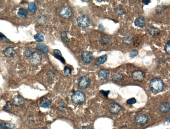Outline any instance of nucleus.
Wrapping results in <instances>:
<instances>
[{
	"mask_svg": "<svg viewBox=\"0 0 170 129\" xmlns=\"http://www.w3.org/2000/svg\"><path fill=\"white\" fill-rule=\"evenodd\" d=\"M77 22L79 27L83 28H86L90 25V18L86 15L80 16L77 19Z\"/></svg>",
	"mask_w": 170,
	"mask_h": 129,
	"instance_id": "3",
	"label": "nucleus"
},
{
	"mask_svg": "<svg viewBox=\"0 0 170 129\" xmlns=\"http://www.w3.org/2000/svg\"><path fill=\"white\" fill-rule=\"evenodd\" d=\"M28 14V11L25 8H20L18 10L17 15L20 18H25L27 16Z\"/></svg>",
	"mask_w": 170,
	"mask_h": 129,
	"instance_id": "19",
	"label": "nucleus"
},
{
	"mask_svg": "<svg viewBox=\"0 0 170 129\" xmlns=\"http://www.w3.org/2000/svg\"><path fill=\"white\" fill-rule=\"evenodd\" d=\"M100 93L102 95H103V96H108V94H109V91H103V90H101L100 91Z\"/></svg>",
	"mask_w": 170,
	"mask_h": 129,
	"instance_id": "37",
	"label": "nucleus"
},
{
	"mask_svg": "<svg viewBox=\"0 0 170 129\" xmlns=\"http://www.w3.org/2000/svg\"><path fill=\"white\" fill-rule=\"evenodd\" d=\"M134 24L135 26L137 27L141 28L144 27L146 25L145 19L143 16L138 17L135 20Z\"/></svg>",
	"mask_w": 170,
	"mask_h": 129,
	"instance_id": "13",
	"label": "nucleus"
},
{
	"mask_svg": "<svg viewBox=\"0 0 170 129\" xmlns=\"http://www.w3.org/2000/svg\"><path fill=\"white\" fill-rule=\"evenodd\" d=\"M15 125L13 124L5 122L0 123V128L1 129H12Z\"/></svg>",
	"mask_w": 170,
	"mask_h": 129,
	"instance_id": "22",
	"label": "nucleus"
},
{
	"mask_svg": "<svg viewBox=\"0 0 170 129\" xmlns=\"http://www.w3.org/2000/svg\"><path fill=\"white\" fill-rule=\"evenodd\" d=\"M51 102L48 98H44L40 101V105L42 108H50L51 106Z\"/></svg>",
	"mask_w": 170,
	"mask_h": 129,
	"instance_id": "15",
	"label": "nucleus"
},
{
	"mask_svg": "<svg viewBox=\"0 0 170 129\" xmlns=\"http://www.w3.org/2000/svg\"><path fill=\"white\" fill-rule=\"evenodd\" d=\"M123 78V76L120 73H116L113 76V79L114 80L118 81L121 80Z\"/></svg>",
	"mask_w": 170,
	"mask_h": 129,
	"instance_id": "27",
	"label": "nucleus"
},
{
	"mask_svg": "<svg viewBox=\"0 0 170 129\" xmlns=\"http://www.w3.org/2000/svg\"><path fill=\"white\" fill-rule=\"evenodd\" d=\"M34 38L35 40L38 42L43 41L44 39V37L41 35L39 33H37L34 36Z\"/></svg>",
	"mask_w": 170,
	"mask_h": 129,
	"instance_id": "26",
	"label": "nucleus"
},
{
	"mask_svg": "<svg viewBox=\"0 0 170 129\" xmlns=\"http://www.w3.org/2000/svg\"><path fill=\"white\" fill-rule=\"evenodd\" d=\"M54 56L56 58L61 61L62 63L65 64L66 63L65 60L62 57L61 51L58 49H55L53 51Z\"/></svg>",
	"mask_w": 170,
	"mask_h": 129,
	"instance_id": "17",
	"label": "nucleus"
},
{
	"mask_svg": "<svg viewBox=\"0 0 170 129\" xmlns=\"http://www.w3.org/2000/svg\"><path fill=\"white\" fill-rule=\"evenodd\" d=\"M37 50L42 52L45 54L47 53L48 52V48L45 44L43 43H40L37 44L36 47Z\"/></svg>",
	"mask_w": 170,
	"mask_h": 129,
	"instance_id": "16",
	"label": "nucleus"
},
{
	"mask_svg": "<svg viewBox=\"0 0 170 129\" xmlns=\"http://www.w3.org/2000/svg\"><path fill=\"white\" fill-rule=\"evenodd\" d=\"M29 58V62L32 66H38L41 62L42 56L41 54L38 52L33 53Z\"/></svg>",
	"mask_w": 170,
	"mask_h": 129,
	"instance_id": "4",
	"label": "nucleus"
},
{
	"mask_svg": "<svg viewBox=\"0 0 170 129\" xmlns=\"http://www.w3.org/2000/svg\"><path fill=\"white\" fill-rule=\"evenodd\" d=\"M90 83V79L87 77L84 76L81 77L79 79L78 86L81 90H84L88 87Z\"/></svg>",
	"mask_w": 170,
	"mask_h": 129,
	"instance_id": "6",
	"label": "nucleus"
},
{
	"mask_svg": "<svg viewBox=\"0 0 170 129\" xmlns=\"http://www.w3.org/2000/svg\"><path fill=\"white\" fill-rule=\"evenodd\" d=\"M59 14L60 16L63 18L68 19L72 16V10L68 6H64L60 9Z\"/></svg>",
	"mask_w": 170,
	"mask_h": 129,
	"instance_id": "5",
	"label": "nucleus"
},
{
	"mask_svg": "<svg viewBox=\"0 0 170 129\" xmlns=\"http://www.w3.org/2000/svg\"><path fill=\"white\" fill-rule=\"evenodd\" d=\"M120 129H130L129 128L127 127H124L121 128Z\"/></svg>",
	"mask_w": 170,
	"mask_h": 129,
	"instance_id": "41",
	"label": "nucleus"
},
{
	"mask_svg": "<svg viewBox=\"0 0 170 129\" xmlns=\"http://www.w3.org/2000/svg\"><path fill=\"white\" fill-rule=\"evenodd\" d=\"M136 100L135 98L130 99L127 101V103L129 105L134 104L136 103Z\"/></svg>",
	"mask_w": 170,
	"mask_h": 129,
	"instance_id": "35",
	"label": "nucleus"
},
{
	"mask_svg": "<svg viewBox=\"0 0 170 129\" xmlns=\"http://www.w3.org/2000/svg\"><path fill=\"white\" fill-rule=\"evenodd\" d=\"M160 111L162 113H166L170 111V105L167 102H165L161 105L160 107Z\"/></svg>",
	"mask_w": 170,
	"mask_h": 129,
	"instance_id": "18",
	"label": "nucleus"
},
{
	"mask_svg": "<svg viewBox=\"0 0 170 129\" xmlns=\"http://www.w3.org/2000/svg\"><path fill=\"white\" fill-rule=\"evenodd\" d=\"M109 109L111 113L113 114H116L121 111V108L117 104L112 103L110 105Z\"/></svg>",
	"mask_w": 170,
	"mask_h": 129,
	"instance_id": "10",
	"label": "nucleus"
},
{
	"mask_svg": "<svg viewBox=\"0 0 170 129\" xmlns=\"http://www.w3.org/2000/svg\"><path fill=\"white\" fill-rule=\"evenodd\" d=\"M32 53L33 52L30 49H29V48H27L25 50L24 52V56L26 57H29L32 55Z\"/></svg>",
	"mask_w": 170,
	"mask_h": 129,
	"instance_id": "29",
	"label": "nucleus"
},
{
	"mask_svg": "<svg viewBox=\"0 0 170 129\" xmlns=\"http://www.w3.org/2000/svg\"><path fill=\"white\" fill-rule=\"evenodd\" d=\"M110 41V38L109 36H107V35H104L101 37L99 42L101 45H105L108 44Z\"/></svg>",
	"mask_w": 170,
	"mask_h": 129,
	"instance_id": "20",
	"label": "nucleus"
},
{
	"mask_svg": "<svg viewBox=\"0 0 170 129\" xmlns=\"http://www.w3.org/2000/svg\"><path fill=\"white\" fill-rule=\"evenodd\" d=\"M165 51L167 54L169 55L170 53V41L167 42L165 45Z\"/></svg>",
	"mask_w": 170,
	"mask_h": 129,
	"instance_id": "28",
	"label": "nucleus"
},
{
	"mask_svg": "<svg viewBox=\"0 0 170 129\" xmlns=\"http://www.w3.org/2000/svg\"><path fill=\"white\" fill-rule=\"evenodd\" d=\"M64 72L65 75L67 76H69L71 75V70L70 67H66L64 70Z\"/></svg>",
	"mask_w": 170,
	"mask_h": 129,
	"instance_id": "30",
	"label": "nucleus"
},
{
	"mask_svg": "<svg viewBox=\"0 0 170 129\" xmlns=\"http://www.w3.org/2000/svg\"><path fill=\"white\" fill-rule=\"evenodd\" d=\"M138 53V51L137 49H134L131 51L130 54V57H134L137 56Z\"/></svg>",
	"mask_w": 170,
	"mask_h": 129,
	"instance_id": "34",
	"label": "nucleus"
},
{
	"mask_svg": "<svg viewBox=\"0 0 170 129\" xmlns=\"http://www.w3.org/2000/svg\"><path fill=\"white\" fill-rule=\"evenodd\" d=\"M12 105L11 103L9 102H7L6 105L3 107V110L5 111H8L11 109Z\"/></svg>",
	"mask_w": 170,
	"mask_h": 129,
	"instance_id": "31",
	"label": "nucleus"
},
{
	"mask_svg": "<svg viewBox=\"0 0 170 129\" xmlns=\"http://www.w3.org/2000/svg\"><path fill=\"white\" fill-rule=\"evenodd\" d=\"M71 99L73 103L80 105L84 103L85 100V96L84 93L80 91H77L72 95Z\"/></svg>",
	"mask_w": 170,
	"mask_h": 129,
	"instance_id": "2",
	"label": "nucleus"
},
{
	"mask_svg": "<svg viewBox=\"0 0 170 129\" xmlns=\"http://www.w3.org/2000/svg\"><path fill=\"white\" fill-rule=\"evenodd\" d=\"M99 28L100 29L103 30V31L105 30L104 28V27L103 25L102 24H100L99 25Z\"/></svg>",
	"mask_w": 170,
	"mask_h": 129,
	"instance_id": "40",
	"label": "nucleus"
},
{
	"mask_svg": "<svg viewBox=\"0 0 170 129\" xmlns=\"http://www.w3.org/2000/svg\"><path fill=\"white\" fill-rule=\"evenodd\" d=\"M107 54H104L100 57L97 62L95 64V65L99 66L100 65L103 64L106 62L107 60Z\"/></svg>",
	"mask_w": 170,
	"mask_h": 129,
	"instance_id": "21",
	"label": "nucleus"
},
{
	"mask_svg": "<svg viewBox=\"0 0 170 129\" xmlns=\"http://www.w3.org/2000/svg\"><path fill=\"white\" fill-rule=\"evenodd\" d=\"M123 43L127 45H130L132 44L133 42V38L130 36H126L123 39Z\"/></svg>",
	"mask_w": 170,
	"mask_h": 129,
	"instance_id": "23",
	"label": "nucleus"
},
{
	"mask_svg": "<svg viewBox=\"0 0 170 129\" xmlns=\"http://www.w3.org/2000/svg\"><path fill=\"white\" fill-rule=\"evenodd\" d=\"M149 32L152 36H156L160 33V30L154 26H151L149 29Z\"/></svg>",
	"mask_w": 170,
	"mask_h": 129,
	"instance_id": "24",
	"label": "nucleus"
},
{
	"mask_svg": "<svg viewBox=\"0 0 170 129\" xmlns=\"http://www.w3.org/2000/svg\"><path fill=\"white\" fill-rule=\"evenodd\" d=\"M110 73L108 70L105 69H101L99 71L98 76L101 80H105L109 77Z\"/></svg>",
	"mask_w": 170,
	"mask_h": 129,
	"instance_id": "14",
	"label": "nucleus"
},
{
	"mask_svg": "<svg viewBox=\"0 0 170 129\" xmlns=\"http://www.w3.org/2000/svg\"><path fill=\"white\" fill-rule=\"evenodd\" d=\"M118 11L119 15H120V14L123 15V13L124 12V10H122V8H120V9H119Z\"/></svg>",
	"mask_w": 170,
	"mask_h": 129,
	"instance_id": "39",
	"label": "nucleus"
},
{
	"mask_svg": "<svg viewBox=\"0 0 170 129\" xmlns=\"http://www.w3.org/2000/svg\"><path fill=\"white\" fill-rule=\"evenodd\" d=\"M164 84L161 79L155 78L152 79L150 83V90L153 92L157 93L161 91L163 89Z\"/></svg>",
	"mask_w": 170,
	"mask_h": 129,
	"instance_id": "1",
	"label": "nucleus"
},
{
	"mask_svg": "<svg viewBox=\"0 0 170 129\" xmlns=\"http://www.w3.org/2000/svg\"><path fill=\"white\" fill-rule=\"evenodd\" d=\"M28 8L30 11L33 13H35L36 12V7L34 2H31L29 3L28 5Z\"/></svg>",
	"mask_w": 170,
	"mask_h": 129,
	"instance_id": "25",
	"label": "nucleus"
},
{
	"mask_svg": "<svg viewBox=\"0 0 170 129\" xmlns=\"http://www.w3.org/2000/svg\"><path fill=\"white\" fill-rule=\"evenodd\" d=\"M0 38L2 40H4V41L7 42V43H10V40L3 33L1 32H0Z\"/></svg>",
	"mask_w": 170,
	"mask_h": 129,
	"instance_id": "33",
	"label": "nucleus"
},
{
	"mask_svg": "<svg viewBox=\"0 0 170 129\" xmlns=\"http://www.w3.org/2000/svg\"><path fill=\"white\" fill-rule=\"evenodd\" d=\"M61 38L62 39L64 40L65 42H68V39L67 38V33L65 32H64L61 33Z\"/></svg>",
	"mask_w": 170,
	"mask_h": 129,
	"instance_id": "36",
	"label": "nucleus"
},
{
	"mask_svg": "<svg viewBox=\"0 0 170 129\" xmlns=\"http://www.w3.org/2000/svg\"><path fill=\"white\" fill-rule=\"evenodd\" d=\"M148 118L145 114L137 116L135 119V122L137 125H145L148 121Z\"/></svg>",
	"mask_w": 170,
	"mask_h": 129,
	"instance_id": "9",
	"label": "nucleus"
},
{
	"mask_svg": "<svg viewBox=\"0 0 170 129\" xmlns=\"http://www.w3.org/2000/svg\"><path fill=\"white\" fill-rule=\"evenodd\" d=\"M82 60L85 63H89L91 62L93 59V54L89 51H83L81 55Z\"/></svg>",
	"mask_w": 170,
	"mask_h": 129,
	"instance_id": "7",
	"label": "nucleus"
},
{
	"mask_svg": "<svg viewBox=\"0 0 170 129\" xmlns=\"http://www.w3.org/2000/svg\"><path fill=\"white\" fill-rule=\"evenodd\" d=\"M3 53L6 57L10 58L15 56L16 52L14 48L11 47H8L3 50Z\"/></svg>",
	"mask_w": 170,
	"mask_h": 129,
	"instance_id": "11",
	"label": "nucleus"
},
{
	"mask_svg": "<svg viewBox=\"0 0 170 129\" xmlns=\"http://www.w3.org/2000/svg\"><path fill=\"white\" fill-rule=\"evenodd\" d=\"M132 77L134 80L137 81H141L144 79L145 76L142 71L136 70L133 72Z\"/></svg>",
	"mask_w": 170,
	"mask_h": 129,
	"instance_id": "8",
	"label": "nucleus"
},
{
	"mask_svg": "<svg viewBox=\"0 0 170 129\" xmlns=\"http://www.w3.org/2000/svg\"><path fill=\"white\" fill-rule=\"evenodd\" d=\"M142 2L143 4L146 5H148L150 3V0H143Z\"/></svg>",
	"mask_w": 170,
	"mask_h": 129,
	"instance_id": "38",
	"label": "nucleus"
},
{
	"mask_svg": "<svg viewBox=\"0 0 170 129\" xmlns=\"http://www.w3.org/2000/svg\"><path fill=\"white\" fill-rule=\"evenodd\" d=\"M13 103L16 106L21 107L25 103L24 100L21 96H16L14 97L13 101Z\"/></svg>",
	"mask_w": 170,
	"mask_h": 129,
	"instance_id": "12",
	"label": "nucleus"
},
{
	"mask_svg": "<svg viewBox=\"0 0 170 129\" xmlns=\"http://www.w3.org/2000/svg\"><path fill=\"white\" fill-rule=\"evenodd\" d=\"M165 7L164 5H159L156 8V11L158 13H161L165 9Z\"/></svg>",
	"mask_w": 170,
	"mask_h": 129,
	"instance_id": "32",
	"label": "nucleus"
}]
</instances>
